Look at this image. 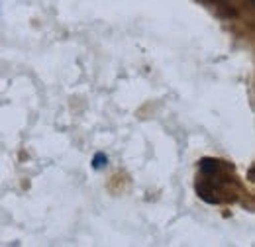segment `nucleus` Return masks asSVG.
Returning a JSON list of instances; mask_svg holds the SVG:
<instances>
[{
	"label": "nucleus",
	"instance_id": "f257e3e1",
	"mask_svg": "<svg viewBox=\"0 0 255 247\" xmlns=\"http://www.w3.org/2000/svg\"><path fill=\"white\" fill-rule=\"evenodd\" d=\"M106 165H108V157L104 153H96L95 159H93V167L95 169H104Z\"/></svg>",
	"mask_w": 255,
	"mask_h": 247
}]
</instances>
